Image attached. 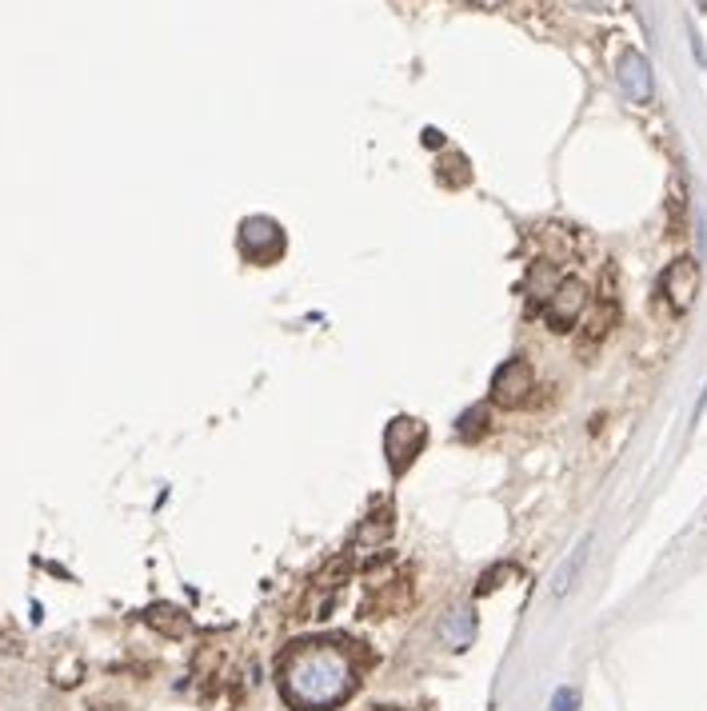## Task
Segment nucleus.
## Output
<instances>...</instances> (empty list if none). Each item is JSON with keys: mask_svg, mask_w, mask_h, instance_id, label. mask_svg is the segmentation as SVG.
Returning a JSON list of instances; mask_svg holds the SVG:
<instances>
[{"mask_svg": "<svg viewBox=\"0 0 707 711\" xmlns=\"http://www.w3.org/2000/svg\"><path fill=\"white\" fill-rule=\"evenodd\" d=\"M280 695L292 711H336L360 680L356 656L340 640H300L280 656Z\"/></svg>", "mask_w": 707, "mask_h": 711, "instance_id": "nucleus-1", "label": "nucleus"}, {"mask_svg": "<svg viewBox=\"0 0 707 711\" xmlns=\"http://www.w3.org/2000/svg\"><path fill=\"white\" fill-rule=\"evenodd\" d=\"M584 308H588V288H584V281L564 276V281H556V288L544 296L539 316H544V324H548L552 332H568L572 324L584 316Z\"/></svg>", "mask_w": 707, "mask_h": 711, "instance_id": "nucleus-2", "label": "nucleus"}, {"mask_svg": "<svg viewBox=\"0 0 707 711\" xmlns=\"http://www.w3.org/2000/svg\"><path fill=\"white\" fill-rule=\"evenodd\" d=\"M428 444V428L416 420V416H396L384 431V456H388V468L392 476H404L412 468L420 451Z\"/></svg>", "mask_w": 707, "mask_h": 711, "instance_id": "nucleus-3", "label": "nucleus"}, {"mask_svg": "<svg viewBox=\"0 0 707 711\" xmlns=\"http://www.w3.org/2000/svg\"><path fill=\"white\" fill-rule=\"evenodd\" d=\"M532 392H536V368L524 356L508 360L492 376V404H499V408H524Z\"/></svg>", "mask_w": 707, "mask_h": 711, "instance_id": "nucleus-4", "label": "nucleus"}, {"mask_svg": "<svg viewBox=\"0 0 707 711\" xmlns=\"http://www.w3.org/2000/svg\"><path fill=\"white\" fill-rule=\"evenodd\" d=\"M240 252L252 264H272L284 252V228L269 216H252V221L240 224Z\"/></svg>", "mask_w": 707, "mask_h": 711, "instance_id": "nucleus-5", "label": "nucleus"}, {"mask_svg": "<svg viewBox=\"0 0 707 711\" xmlns=\"http://www.w3.org/2000/svg\"><path fill=\"white\" fill-rule=\"evenodd\" d=\"M696 292H699V264L696 261H676L664 268V276H659V296H664V304H668L676 316H684V312L696 304Z\"/></svg>", "mask_w": 707, "mask_h": 711, "instance_id": "nucleus-6", "label": "nucleus"}, {"mask_svg": "<svg viewBox=\"0 0 707 711\" xmlns=\"http://www.w3.org/2000/svg\"><path fill=\"white\" fill-rule=\"evenodd\" d=\"M616 81L624 89L632 104H648L652 92H656V77H652V64L648 57L639 49H624L619 52V64H616Z\"/></svg>", "mask_w": 707, "mask_h": 711, "instance_id": "nucleus-7", "label": "nucleus"}, {"mask_svg": "<svg viewBox=\"0 0 707 711\" xmlns=\"http://www.w3.org/2000/svg\"><path fill=\"white\" fill-rule=\"evenodd\" d=\"M440 643L448 651H464L472 648V640H476V608L472 603H459V608H452L444 620H440Z\"/></svg>", "mask_w": 707, "mask_h": 711, "instance_id": "nucleus-8", "label": "nucleus"}, {"mask_svg": "<svg viewBox=\"0 0 707 711\" xmlns=\"http://www.w3.org/2000/svg\"><path fill=\"white\" fill-rule=\"evenodd\" d=\"M588 551H592V536H584V540L576 544V551H572L568 560L556 568V576H552V596H564V591L576 583V576L584 571V563H588Z\"/></svg>", "mask_w": 707, "mask_h": 711, "instance_id": "nucleus-9", "label": "nucleus"}, {"mask_svg": "<svg viewBox=\"0 0 707 711\" xmlns=\"http://www.w3.org/2000/svg\"><path fill=\"white\" fill-rule=\"evenodd\" d=\"M144 620H149L156 631H164V636H184V631H189V616H184L180 608H172V603H156V608H149Z\"/></svg>", "mask_w": 707, "mask_h": 711, "instance_id": "nucleus-10", "label": "nucleus"}, {"mask_svg": "<svg viewBox=\"0 0 707 711\" xmlns=\"http://www.w3.org/2000/svg\"><path fill=\"white\" fill-rule=\"evenodd\" d=\"M612 321H616V304L604 301V312H596V316L588 321V332H584V341H579V348H584V352L596 348V344L604 341V336H608Z\"/></svg>", "mask_w": 707, "mask_h": 711, "instance_id": "nucleus-11", "label": "nucleus"}, {"mask_svg": "<svg viewBox=\"0 0 707 711\" xmlns=\"http://www.w3.org/2000/svg\"><path fill=\"white\" fill-rule=\"evenodd\" d=\"M484 431H488V412L484 408L464 412V420H459V436H464V440H479Z\"/></svg>", "mask_w": 707, "mask_h": 711, "instance_id": "nucleus-12", "label": "nucleus"}, {"mask_svg": "<svg viewBox=\"0 0 707 711\" xmlns=\"http://www.w3.org/2000/svg\"><path fill=\"white\" fill-rule=\"evenodd\" d=\"M388 516H392V511H380V516H368V524H364V528H360V536H356V540H360V544L388 540V531H392Z\"/></svg>", "mask_w": 707, "mask_h": 711, "instance_id": "nucleus-13", "label": "nucleus"}, {"mask_svg": "<svg viewBox=\"0 0 707 711\" xmlns=\"http://www.w3.org/2000/svg\"><path fill=\"white\" fill-rule=\"evenodd\" d=\"M552 711H579V691L576 688H556V695H552Z\"/></svg>", "mask_w": 707, "mask_h": 711, "instance_id": "nucleus-14", "label": "nucleus"}, {"mask_svg": "<svg viewBox=\"0 0 707 711\" xmlns=\"http://www.w3.org/2000/svg\"><path fill=\"white\" fill-rule=\"evenodd\" d=\"M508 576H512V568H508V563H496V568H492L488 576H484V580H479V596H484V591H496V588H499L496 580H508Z\"/></svg>", "mask_w": 707, "mask_h": 711, "instance_id": "nucleus-15", "label": "nucleus"}, {"mask_svg": "<svg viewBox=\"0 0 707 711\" xmlns=\"http://www.w3.org/2000/svg\"><path fill=\"white\" fill-rule=\"evenodd\" d=\"M464 4H472V9H499L504 0H464Z\"/></svg>", "mask_w": 707, "mask_h": 711, "instance_id": "nucleus-16", "label": "nucleus"}, {"mask_svg": "<svg viewBox=\"0 0 707 711\" xmlns=\"http://www.w3.org/2000/svg\"><path fill=\"white\" fill-rule=\"evenodd\" d=\"M696 4H699V12H707V0H696Z\"/></svg>", "mask_w": 707, "mask_h": 711, "instance_id": "nucleus-17", "label": "nucleus"}, {"mask_svg": "<svg viewBox=\"0 0 707 711\" xmlns=\"http://www.w3.org/2000/svg\"><path fill=\"white\" fill-rule=\"evenodd\" d=\"M380 711H396V708H380Z\"/></svg>", "mask_w": 707, "mask_h": 711, "instance_id": "nucleus-18", "label": "nucleus"}]
</instances>
